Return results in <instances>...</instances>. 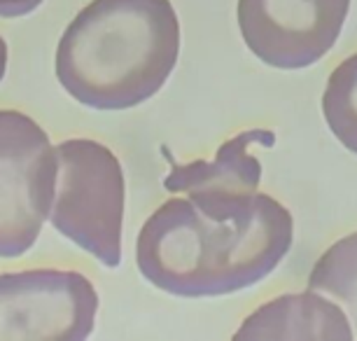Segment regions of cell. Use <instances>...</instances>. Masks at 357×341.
Listing matches in <instances>:
<instances>
[{"instance_id": "cell-1", "label": "cell", "mask_w": 357, "mask_h": 341, "mask_svg": "<svg viewBox=\"0 0 357 341\" xmlns=\"http://www.w3.org/2000/svg\"><path fill=\"white\" fill-rule=\"evenodd\" d=\"M294 218L261 192L231 220L204 215L173 197L147 218L136 238V264L150 285L173 297H222L266 278L292 248Z\"/></svg>"}, {"instance_id": "cell-2", "label": "cell", "mask_w": 357, "mask_h": 341, "mask_svg": "<svg viewBox=\"0 0 357 341\" xmlns=\"http://www.w3.org/2000/svg\"><path fill=\"white\" fill-rule=\"evenodd\" d=\"M171 0H91L66 26L54 70L70 98L93 110H129L161 91L180 59Z\"/></svg>"}, {"instance_id": "cell-3", "label": "cell", "mask_w": 357, "mask_h": 341, "mask_svg": "<svg viewBox=\"0 0 357 341\" xmlns=\"http://www.w3.org/2000/svg\"><path fill=\"white\" fill-rule=\"evenodd\" d=\"M56 190L50 222L107 269L122 262L126 180L117 155L91 138L56 145Z\"/></svg>"}, {"instance_id": "cell-4", "label": "cell", "mask_w": 357, "mask_h": 341, "mask_svg": "<svg viewBox=\"0 0 357 341\" xmlns=\"http://www.w3.org/2000/svg\"><path fill=\"white\" fill-rule=\"evenodd\" d=\"M56 145L36 119L0 110V257L26 255L50 220Z\"/></svg>"}, {"instance_id": "cell-5", "label": "cell", "mask_w": 357, "mask_h": 341, "mask_svg": "<svg viewBox=\"0 0 357 341\" xmlns=\"http://www.w3.org/2000/svg\"><path fill=\"white\" fill-rule=\"evenodd\" d=\"M96 311L98 292L79 271L0 273V341H84Z\"/></svg>"}, {"instance_id": "cell-6", "label": "cell", "mask_w": 357, "mask_h": 341, "mask_svg": "<svg viewBox=\"0 0 357 341\" xmlns=\"http://www.w3.org/2000/svg\"><path fill=\"white\" fill-rule=\"evenodd\" d=\"M350 0H238L243 43L261 63L299 70L318 63L336 45Z\"/></svg>"}, {"instance_id": "cell-7", "label": "cell", "mask_w": 357, "mask_h": 341, "mask_svg": "<svg viewBox=\"0 0 357 341\" xmlns=\"http://www.w3.org/2000/svg\"><path fill=\"white\" fill-rule=\"evenodd\" d=\"M252 145H275V133L268 129H248L220 145L211 162L175 164L168 155L171 171L164 178V190L183 194L208 218L231 220L243 215L259 202L261 162Z\"/></svg>"}, {"instance_id": "cell-8", "label": "cell", "mask_w": 357, "mask_h": 341, "mask_svg": "<svg viewBox=\"0 0 357 341\" xmlns=\"http://www.w3.org/2000/svg\"><path fill=\"white\" fill-rule=\"evenodd\" d=\"M353 337L346 311L315 290L268 299L234 332V339L350 341Z\"/></svg>"}, {"instance_id": "cell-9", "label": "cell", "mask_w": 357, "mask_h": 341, "mask_svg": "<svg viewBox=\"0 0 357 341\" xmlns=\"http://www.w3.org/2000/svg\"><path fill=\"white\" fill-rule=\"evenodd\" d=\"M308 290L339 302L357 337V232L339 238L322 252L308 273Z\"/></svg>"}, {"instance_id": "cell-10", "label": "cell", "mask_w": 357, "mask_h": 341, "mask_svg": "<svg viewBox=\"0 0 357 341\" xmlns=\"http://www.w3.org/2000/svg\"><path fill=\"white\" fill-rule=\"evenodd\" d=\"M322 115L336 140L357 155V52L336 66L322 93Z\"/></svg>"}, {"instance_id": "cell-11", "label": "cell", "mask_w": 357, "mask_h": 341, "mask_svg": "<svg viewBox=\"0 0 357 341\" xmlns=\"http://www.w3.org/2000/svg\"><path fill=\"white\" fill-rule=\"evenodd\" d=\"M45 0H0V17L3 19H17L36 12Z\"/></svg>"}, {"instance_id": "cell-12", "label": "cell", "mask_w": 357, "mask_h": 341, "mask_svg": "<svg viewBox=\"0 0 357 341\" xmlns=\"http://www.w3.org/2000/svg\"><path fill=\"white\" fill-rule=\"evenodd\" d=\"M8 43L3 40V36H0V82H3L5 73H8Z\"/></svg>"}]
</instances>
